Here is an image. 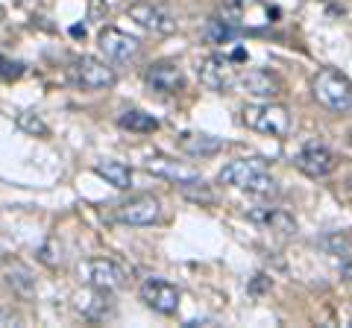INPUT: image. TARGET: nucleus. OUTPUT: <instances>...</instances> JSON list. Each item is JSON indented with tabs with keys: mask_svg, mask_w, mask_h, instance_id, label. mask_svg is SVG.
<instances>
[{
	"mask_svg": "<svg viewBox=\"0 0 352 328\" xmlns=\"http://www.w3.org/2000/svg\"><path fill=\"white\" fill-rule=\"evenodd\" d=\"M238 27H232L229 21H223V18H214V21H208V27L203 30V36H206V41H212V45H229L235 36H238Z\"/></svg>",
	"mask_w": 352,
	"mask_h": 328,
	"instance_id": "412c9836",
	"label": "nucleus"
},
{
	"mask_svg": "<svg viewBox=\"0 0 352 328\" xmlns=\"http://www.w3.org/2000/svg\"><path fill=\"white\" fill-rule=\"evenodd\" d=\"M229 188L256 194V196H273L279 191V182L270 176V167L264 159H235L229 161L217 176Z\"/></svg>",
	"mask_w": 352,
	"mask_h": 328,
	"instance_id": "f257e3e1",
	"label": "nucleus"
},
{
	"mask_svg": "<svg viewBox=\"0 0 352 328\" xmlns=\"http://www.w3.org/2000/svg\"><path fill=\"white\" fill-rule=\"evenodd\" d=\"M3 15H6V12H3V6H0V21H3Z\"/></svg>",
	"mask_w": 352,
	"mask_h": 328,
	"instance_id": "bb28decb",
	"label": "nucleus"
},
{
	"mask_svg": "<svg viewBox=\"0 0 352 328\" xmlns=\"http://www.w3.org/2000/svg\"><path fill=\"white\" fill-rule=\"evenodd\" d=\"M179 299L182 293L176 284H170L168 279H147L144 284H141V302L147 305V308H153L156 314H164L170 316L179 311Z\"/></svg>",
	"mask_w": 352,
	"mask_h": 328,
	"instance_id": "1a4fd4ad",
	"label": "nucleus"
},
{
	"mask_svg": "<svg viewBox=\"0 0 352 328\" xmlns=\"http://www.w3.org/2000/svg\"><path fill=\"white\" fill-rule=\"evenodd\" d=\"M235 85L244 94L250 97H258V100H273V97H279L282 94V82H279V76H273L270 71H261V68H250L244 71L235 80Z\"/></svg>",
	"mask_w": 352,
	"mask_h": 328,
	"instance_id": "ddd939ff",
	"label": "nucleus"
},
{
	"mask_svg": "<svg viewBox=\"0 0 352 328\" xmlns=\"http://www.w3.org/2000/svg\"><path fill=\"white\" fill-rule=\"evenodd\" d=\"M200 82L206 85L208 91H226V89H232L235 80H238V71H235V65L232 59H226V56H206L200 62Z\"/></svg>",
	"mask_w": 352,
	"mask_h": 328,
	"instance_id": "9b49d317",
	"label": "nucleus"
},
{
	"mask_svg": "<svg viewBox=\"0 0 352 328\" xmlns=\"http://www.w3.org/2000/svg\"><path fill=\"white\" fill-rule=\"evenodd\" d=\"M250 220L270 229V232H276V235H285V237L296 232V220L285 209H252Z\"/></svg>",
	"mask_w": 352,
	"mask_h": 328,
	"instance_id": "f3484780",
	"label": "nucleus"
},
{
	"mask_svg": "<svg viewBox=\"0 0 352 328\" xmlns=\"http://www.w3.org/2000/svg\"><path fill=\"white\" fill-rule=\"evenodd\" d=\"M179 147L194 159H206V156H214V152L223 147V141L206 135V132H182L179 135Z\"/></svg>",
	"mask_w": 352,
	"mask_h": 328,
	"instance_id": "a211bd4d",
	"label": "nucleus"
},
{
	"mask_svg": "<svg viewBox=\"0 0 352 328\" xmlns=\"http://www.w3.org/2000/svg\"><path fill=\"white\" fill-rule=\"evenodd\" d=\"M94 173L100 179H106L109 185H115L118 191H126L132 185V170L126 167L124 161H115V159H103V161H94Z\"/></svg>",
	"mask_w": 352,
	"mask_h": 328,
	"instance_id": "6ab92c4d",
	"label": "nucleus"
},
{
	"mask_svg": "<svg viewBox=\"0 0 352 328\" xmlns=\"http://www.w3.org/2000/svg\"><path fill=\"white\" fill-rule=\"evenodd\" d=\"M147 170L153 176H162L173 185H191V182H200V170H194L191 164H179L173 159H164V156H156V159H147Z\"/></svg>",
	"mask_w": 352,
	"mask_h": 328,
	"instance_id": "2eb2a0df",
	"label": "nucleus"
},
{
	"mask_svg": "<svg viewBox=\"0 0 352 328\" xmlns=\"http://www.w3.org/2000/svg\"><path fill=\"white\" fill-rule=\"evenodd\" d=\"M76 311H80L85 320L100 323L106 316H112V299H109L106 290L88 288V293H80V296H76Z\"/></svg>",
	"mask_w": 352,
	"mask_h": 328,
	"instance_id": "dca6fc26",
	"label": "nucleus"
},
{
	"mask_svg": "<svg viewBox=\"0 0 352 328\" xmlns=\"http://www.w3.org/2000/svg\"><path fill=\"white\" fill-rule=\"evenodd\" d=\"M276 15V9H270L264 0H223L220 6V18L238 30H264Z\"/></svg>",
	"mask_w": 352,
	"mask_h": 328,
	"instance_id": "7ed1b4c3",
	"label": "nucleus"
},
{
	"mask_svg": "<svg viewBox=\"0 0 352 328\" xmlns=\"http://www.w3.org/2000/svg\"><path fill=\"white\" fill-rule=\"evenodd\" d=\"M118 124L124 129H129V132H156V129H159V120L153 115H147V112H138V108H129V112H124Z\"/></svg>",
	"mask_w": 352,
	"mask_h": 328,
	"instance_id": "aec40b11",
	"label": "nucleus"
},
{
	"mask_svg": "<svg viewBox=\"0 0 352 328\" xmlns=\"http://www.w3.org/2000/svg\"><path fill=\"white\" fill-rule=\"evenodd\" d=\"M317 246L329 255H346V253H352V237L346 232H329L317 240Z\"/></svg>",
	"mask_w": 352,
	"mask_h": 328,
	"instance_id": "4be33fe9",
	"label": "nucleus"
},
{
	"mask_svg": "<svg viewBox=\"0 0 352 328\" xmlns=\"http://www.w3.org/2000/svg\"><path fill=\"white\" fill-rule=\"evenodd\" d=\"M346 141H349V147H352V132H349V138H346Z\"/></svg>",
	"mask_w": 352,
	"mask_h": 328,
	"instance_id": "cd10ccee",
	"label": "nucleus"
},
{
	"mask_svg": "<svg viewBox=\"0 0 352 328\" xmlns=\"http://www.w3.org/2000/svg\"><path fill=\"white\" fill-rule=\"evenodd\" d=\"M15 124H18L21 132H30V135H38V138L50 135L47 124H44V120H41L38 115H32V112H21V115L15 117Z\"/></svg>",
	"mask_w": 352,
	"mask_h": 328,
	"instance_id": "5701e85b",
	"label": "nucleus"
},
{
	"mask_svg": "<svg viewBox=\"0 0 352 328\" xmlns=\"http://www.w3.org/2000/svg\"><path fill=\"white\" fill-rule=\"evenodd\" d=\"M76 272H80L85 288L106 290V293H115L126 284V270L112 258H85L82 264L76 267Z\"/></svg>",
	"mask_w": 352,
	"mask_h": 328,
	"instance_id": "39448f33",
	"label": "nucleus"
},
{
	"mask_svg": "<svg viewBox=\"0 0 352 328\" xmlns=\"http://www.w3.org/2000/svg\"><path fill=\"white\" fill-rule=\"evenodd\" d=\"M9 284H15V288L18 290H24V293H30L32 290V279H30V272L24 270V267H21L18 272H9V279H6Z\"/></svg>",
	"mask_w": 352,
	"mask_h": 328,
	"instance_id": "b1692460",
	"label": "nucleus"
},
{
	"mask_svg": "<svg viewBox=\"0 0 352 328\" xmlns=\"http://www.w3.org/2000/svg\"><path fill=\"white\" fill-rule=\"evenodd\" d=\"M71 76H74V82L85 91H106L118 82L115 68H109L103 59H94V56L76 59L74 68H71Z\"/></svg>",
	"mask_w": 352,
	"mask_h": 328,
	"instance_id": "423d86ee",
	"label": "nucleus"
},
{
	"mask_svg": "<svg viewBox=\"0 0 352 328\" xmlns=\"http://www.w3.org/2000/svg\"><path fill=\"white\" fill-rule=\"evenodd\" d=\"M311 91H314V100L323 108H329V112H335V115L352 112V82L340 71L335 68L317 71Z\"/></svg>",
	"mask_w": 352,
	"mask_h": 328,
	"instance_id": "f03ea898",
	"label": "nucleus"
},
{
	"mask_svg": "<svg viewBox=\"0 0 352 328\" xmlns=\"http://www.w3.org/2000/svg\"><path fill=\"white\" fill-rule=\"evenodd\" d=\"M162 217V200L153 194H138L129 196L115 209V220L124 226H153Z\"/></svg>",
	"mask_w": 352,
	"mask_h": 328,
	"instance_id": "0eeeda50",
	"label": "nucleus"
},
{
	"mask_svg": "<svg viewBox=\"0 0 352 328\" xmlns=\"http://www.w3.org/2000/svg\"><path fill=\"white\" fill-rule=\"evenodd\" d=\"M296 167H300L308 179H326L329 173H335L338 159H335L332 150H326L320 144H311L296 156Z\"/></svg>",
	"mask_w": 352,
	"mask_h": 328,
	"instance_id": "4468645a",
	"label": "nucleus"
},
{
	"mask_svg": "<svg viewBox=\"0 0 352 328\" xmlns=\"http://www.w3.org/2000/svg\"><path fill=\"white\" fill-rule=\"evenodd\" d=\"M97 45H100L103 56L112 59V62H132L141 53L138 38H132L129 32L118 30V27H103L100 30V38H97Z\"/></svg>",
	"mask_w": 352,
	"mask_h": 328,
	"instance_id": "9d476101",
	"label": "nucleus"
},
{
	"mask_svg": "<svg viewBox=\"0 0 352 328\" xmlns=\"http://www.w3.org/2000/svg\"><path fill=\"white\" fill-rule=\"evenodd\" d=\"M244 124L252 132L270 135V138H285L291 132V112L282 103H256L244 108Z\"/></svg>",
	"mask_w": 352,
	"mask_h": 328,
	"instance_id": "20e7f679",
	"label": "nucleus"
},
{
	"mask_svg": "<svg viewBox=\"0 0 352 328\" xmlns=\"http://www.w3.org/2000/svg\"><path fill=\"white\" fill-rule=\"evenodd\" d=\"M0 325H24V316L15 314V311H9V308H3V311H0Z\"/></svg>",
	"mask_w": 352,
	"mask_h": 328,
	"instance_id": "393cba45",
	"label": "nucleus"
},
{
	"mask_svg": "<svg viewBox=\"0 0 352 328\" xmlns=\"http://www.w3.org/2000/svg\"><path fill=\"white\" fill-rule=\"evenodd\" d=\"M126 15L135 21L141 30L153 32V36H170V32H176V18L159 3H147V0H141V3H132L126 9Z\"/></svg>",
	"mask_w": 352,
	"mask_h": 328,
	"instance_id": "6e6552de",
	"label": "nucleus"
},
{
	"mask_svg": "<svg viewBox=\"0 0 352 328\" xmlns=\"http://www.w3.org/2000/svg\"><path fill=\"white\" fill-rule=\"evenodd\" d=\"M147 89L156 91L162 97H170V94H179L185 89V73L176 62H156L147 68Z\"/></svg>",
	"mask_w": 352,
	"mask_h": 328,
	"instance_id": "f8f14e48",
	"label": "nucleus"
},
{
	"mask_svg": "<svg viewBox=\"0 0 352 328\" xmlns=\"http://www.w3.org/2000/svg\"><path fill=\"white\" fill-rule=\"evenodd\" d=\"M344 279H346V281H352V258L344 264Z\"/></svg>",
	"mask_w": 352,
	"mask_h": 328,
	"instance_id": "a878e982",
	"label": "nucleus"
}]
</instances>
